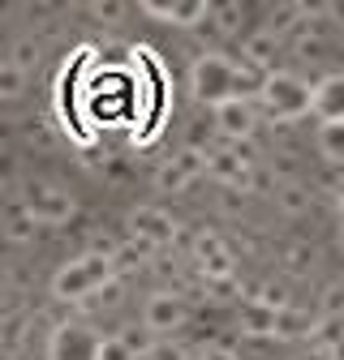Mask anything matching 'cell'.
Wrapping results in <instances>:
<instances>
[{
    "instance_id": "6da1fadb",
    "label": "cell",
    "mask_w": 344,
    "mask_h": 360,
    "mask_svg": "<svg viewBox=\"0 0 344 360\" xmlns=\"http://www.w3.org/2000/svg\"><path fill=\"white\" fill-rule=\"evenodd\" d=\"M116 275V262L112 257H95V253H82L73 262H65L56 275H52V296L61 304H91L112 288Z\"/></svg>"
},
{
    "instance_id": "7a4b0ae2",
    "label": "cell",
    "mask_w": 344,
    "mask_h": 360,
    "mask_svg": "<svg viewBox=\"0 0 344 360\" xmlns=\"http://www.w3.org/2000/svg\"><path fill=\"white\" fill-rule=\"evenodd\" d=\"M190 95L207 108H224L228 99H241V65L224 52H202L190 69Z\"/></svg>"
},
{
    "instance_id": "3957f363",
    "label": "cell",
    "mask_w": 344,
    "mask_h": 360,
    "mask_svg": "<svg viewBox=\"0 0 344 360\" xmlns=\"http://www.w3.org/2000/svg\"><path fill=\"white\" fill-rule=\"evenodd\" d=\"M314 99H319V86H310L301 73H284V69H276L271 77H267V86H263V103L276 120H297V116H306V112H314Z\"/></svg>"
},
{
    "instance_id": "277c9868",
    "label": "cell",
    "mask_w": 344,
    "mask_h": 360,
    "mask_svg": "<svg viewBox=\"0 0 344 360\" xmlns=\"http://www.w3.org/2000/svg\"><path fill=\"white\" fill-rule=\"evenodd\" d=\"M104 339L86 322H61L48 335V360H99Z\"/></svg>"
},
{
    "instance_id": "5b68a950",
    "label": "cell",
    "mask_w": 344,
    "mask_h": 360,
    "mask_svg": "<svg viewBox=\"0 0 344 360\" xmlns=\"http://www.w3.org/2000/svg\"><path fill=\"white\" fill-rule=\"evenodd\" d=\"M177 219H172L168 210H159V206H138L134 214H129V240H138V245H147L151 253L155 249H164V245H172L177 240Z\"/></svg>"
},
{
    "instance_id": "8992f818",
    "label": "cell",
    "mask_w": 344,
    "mask_h": 360,
    "mask_svg": "<svg viewBox=\"0 0 344 360\" xmlns=\"http://www.w3.org/2000/svg\"><path fill=\"white\" fill-rule=\"evenodd\" d=\"M22 202L35 210L39 228H61V223L73 219V198H69L61 185H30Z\"/></svg>"
},
{
    "instance_id": "52a82bcc",
    "label": "cell",
    "mask_w": 344,
    "mask_h": 360,
    "mask_svg": "<svg viewBox=\"0 0 344 360\" xmlns=\"http://www.w3.org/2000/svg\"><path fill=\"white\" fill-rule=\"evenodd\" d=\"M185 322V300L181 292H151L147 304H142V326L151 335H172V330H181Z\"/></svg>"
},
{
    "instance_id": "ba28073f",
    "label": "cell",
    "mask_w": 344,
    "mask_h": 360,
    "mask_svg": "<svg viewBox=\"0 0 344 360\" xmlns=\"http://www.w3.org/2000/svg\"><path fill=\"white\" fill-rule=\"evenodd\" d=\"M215 129L228 142H245L258 129V99H228L224 108H215Z\"/></svg>"
},
{
    "instance_id": "9c48e42d",
    "label": "cell",
    "mask_w": 344,
    "mask_h": 360,
    "mask_svg": "<svg viewBox=\"0 0 344 360\" xmlns=\"http://www.w3.org/2000/svg\"><path fill=\"white\" fill-rule=\"evenodd\" d=\"M147 18H159V22H172V26H185V30H194V26H202L211 13H215V5H207V0H181V5H164V0H147Z\"/></svg>"
},
{
    "instance_id": "30bf717a",
    "label": "cell",
    "mask_w": 344,
    "mask_h": 360,
    "mask_svg": "<svg viewBox=\"0 0 344 360\" xmlns=\"http://www.w3.org/2000/svg\"><path fill=\"white\" fill-rule=\"evenodd\" d=\"M194 257H198V266H202V275H211V279H228V275H233V257H228L224 240H220V236H211V232L198 236Z\"/></svg>"
},
{
    "instance_id": "8fae6325",
    "label": "cell",
    "mask_w": 344,
    "mask_h": 360,
    "mask_svg": "<svg viewBox=\"0 0 344 360\" xmlns=\"http://www.w3.org/2000/svg\"><path fill=\"white\" fill-rule=\"evenodd\" d=\"M314 112H319L323 124H340V120H344V73H331V77L319 82Z\"/></svg>"
},
{
    "instance_id": "7c38bea8",
    "label": "cell",
    "mask_w": 344,
    "mask_h": 360,
    "mask_svg": "<svg viewBox=\"0 0 344 360\" xmlns=\"http://www.w3.org/2000/svg\"><path fill=\"white\" fill-rule=\"evenodd\" d=\"M276 52H280V34H271L267 26H263V30H254V34L245 39V65L258 69V73H276V69H271Z\"/></svg>"
},
{
    "instance_id": "4fadbf2b",
    "label": "cell",
    "mask_w": 344,
    "mask_h": 360,
    "mask_svg": "<svg viewBox=\"0 0 344 360\" xmlns=\"http://www.w3.org/2000/svg\"><path fill=\"white\" fill-rule=\"evenodd\" d=\"M314 330H319V318L301 304H288V309L276 313V339H306Z\"/></svg>"
},
{
    "instance_id": "5bb4252c",
    "label": "cell",
    "mask_w": 344,
    "mask_h": 360,
    "mask_svg": "<svg viewBox=\"0 0 344 360\" xmlns=\"http://www.w3.org/2000/svg\"><path fill=\"white\" fill-rule=\"evenodd\" d=\"M35 232H39V219H35V210H30L26 202H9V206H5V240L22 245V240H30Z\"/></svg>"
},
{
    "instance_id": "9a60e30c",
    "label": "cell",
    "mask_w": 344,
    "mask_h": 360,
    "mask_svg": "<svg viewBox=\"0 0 344 360\" xmlns=\"http://www.w3.org/2000/svg\"><path fill=\"white\" fill-rule=\"evenodd\" d=\"M241 330H245L250 339H276V309L250 300V309L241 313Z\"/></svg>"
},
{
    "instance_id": "2e32d148",
    "label": "cell",
    "mask_w": 344,
    "mask_h": 360,
    "mask_svg": "<svg viewBox=\"0 0 344 360\" xmlns=\"http://www.w3.org/2000/svg\"><path fill=\"white\" fill-rule=\"evenodd\" d=\"M319 155L327 163H344V120L340 124H319Z\"/></svg>"
},
{
    "instance_id": "e0dca14e",
    "label": "cell",
    "mask_w": 344,
    "mask_h": 360,
    "mask_svg": "<svg viewBox=\"0 0 344 360\" xmlns=\"http://www.w3.org/2000/svg\"><path fill=\"white\" fill-rule=\"evenodd\" d=\"M39 56H43V52H39V39H30V34H26V39H13V43H9V56H5V60H9L13 69L30 73V69L39 65Z\"/></svg>"
},
{
    "instance_id": "ac0fdd59",
    "label": "cell",
    "mask_w": 344,
    "mask_h": 360,
    "mask_svg": "<svg viewBox=\"0 0 344 360\" xmlns=\"http://www.w3.org/2000/svg\"><path fill=\"white\" fill-rule=\"evenodd\" d=\"M276 202H280L284 214H301V210L310 206V193L301 189V185H280V189H276Z\"/></svg>"
},
{
    "instance_id": "d6986e66",
    "label": "cell",
    "mask_w": 344,
    "mask_h": 360,
    "mask_svg": "<svg viewBox=\"0 0 344 360\" xmlns=\"http://www.w3.org/2000/svg\"><path fill=\"white\" fill-rule=\"evenodd\" d=\"M22 90H26V73L5 60V69H0V95H5V103L9 99H22Z\"/></svg>"
},
{
    "instance_id": "ffe728a7",
    "label": "cell",
    "mask_w": 344,
    "mask_h": 360,
    "mask_svg": "<svg viewBox=\"0 0 344 360\" xmlns=\"http://www.w3.org/2000/svg\"><path fill=\"white\" fill-rule=\"evenodd\" d=\"M121 339L134 347V356H138V360H147V352L159 343V339H151V335H147V326H125V330H121Z\"/></svg>"
},
{
    "instance_id": "44dd1931",
    "label": "cell",
    "mask_w": 344,
    "mask_h": 360,
    "mask_svg": "<svg viewBox=\"0 0 344 360\" xmlns=\"http://www.w3.org/2000/svg\"><path fill=\"white\" fill-rule=\"evenodd\" d=\"M99 360H138V356H134V347H129L121 335H108V339H104V352H99Z\"/></svg>"
},
{
    "instance_id": "7402d4cb",
    "label": "cell",
    "mask_w": 344,
    "mask_h": 360,
    "mask_svg": "<svg viewBox=\"0 0 344 360\" xmlns=\"http://www.w3.org/2000/svg\"><path fill=\"white\" fill-rule=\"evenodd\" d=\"M215 26H220V34H233L237 22H241V5H215Z\"/></svg>"
},
{
    "instance_id": "603a6c76",
    "label": "cell",
    "mask_w": 344,
    "mask_h": 360,
    "mask_svg": "<svg viewBox=\"0 0 344 360\" xmlns=\"http://www.w3.org/2000/svg\"><path fill=\"white\" fill-rule=\"evenodd\" d=\"M147 360H185V352L172 343V339H159V343L147 352Z\"/></svg>"
},
{
    "instance_id": "cb8c5ba5",
    "label": "cell",
    "mask_w": 344,
    "mask_h": 360,
    "mask_svg": "<svg viewBox=\"0 0 344 360\" xmlns=\"http://www.w3.org/2000/svg\"><path fill=\"white\" fill-rule=\"evenodd\" d=\"M344 313V288L336 283L331 292H327V300H323V318H340Z\"/></svg>"
},
{
    "instance_id": "d4e9b609",
    "label": "cell",
    "mask_w": 344,
    "mask_h": 360,
    "mask_svg": "<svg viewBox=\"0 0 344 360\" xmlns=\"http://www.w3.org/2000/svg\"><path fill=\"white\" fill-rule=\"evenodd\" d=\"M198 360H241L233 347H220V343H211V347H202V356Z\"/></svg>"
},
{
    "instance_id": "484cf974",
    "label": "cell",
    "mask_w": 344,
    "mask_h": 360,
    "mask_svg": "<svg viewBox=\"0 0 344 360\" xmlns=\"http://www.w3.org/2000/svg\"><path fill=\"white\" fill-rule=\"evenodd\" d=\"M95 18H104V22H116V18H121V5H108V0H104V5H95Z\"/></svg>"
},
{
    "instance_id": "4316f807",
    "label": "cell",
    "mask_w": 344,
    "mask_h": 360,
    "mask_svg": "<svg viewBox=\"0 0 344 360\" xmlns=\"http://www.w3.org/2000/svg\"><path fill=\"white\" fill-rule=\"evenodd\" d=\"M288 262H293V270H306V262H310V249H293V253H288Z\"/></svg>"
},
{
    "instance_id": "83f0119b",
    "label": "cell",
    "mask_w": 344,
    "mask_h": 360,
    "mask_svg": "<svg viewBox=\"0 0 344 360\" xmlns=\"http://www.w3.org/2000/svg\"><path fill=\"white\" fill-rule=\"evenodd\" d=\"M336 202H340V210H344V180L336 185Z\"/></svg>"
},
{
    "instance_id": "f1b7e54d",
    "label": "cell",
    "mask_w": 344,
    "mask_h": 360,
    "mask_svg": "<svg viewBox=\"0 0 344 360\" xmlns=\"http://www.w3.org/2000/svg\"><path fill=\"white\" fill-rule=\"evenodd\" d=\"M340 245H344V232H340Z\"/></svg>"
}]
</instances>
